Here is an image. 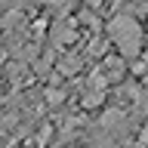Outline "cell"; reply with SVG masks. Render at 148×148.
<instances>
[{
  "mask_svg": "<svg viewBox=\"0 0 148 148\" xmlns=\"http://www.w3.org/2000/svg\"><path fill=\"white\" fill-rule=\"evenodd\" d=\"M111 37H114V43L120 46V53L123 56H136L139 53V43H142V31L133 18H114L111 22Z\"/></svg>",
  "mask_w": 148,
  "mask_h": 148,
  "instance_id": "6da1fadb",
  "label": "cell"
}]
</instances>
